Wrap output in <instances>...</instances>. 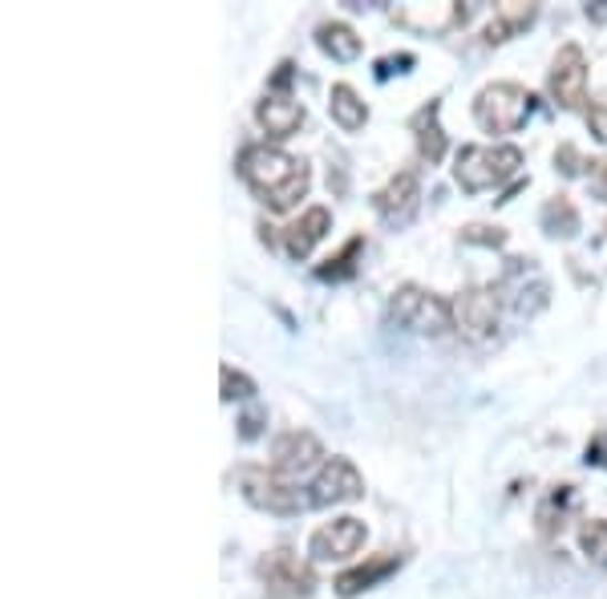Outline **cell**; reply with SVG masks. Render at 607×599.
Masks as SVG:
<instances>
[{
	"instance_id": "11",
	"label": "cell",
	"mask_w": 607,
	"mask_h": 599,
	"mask_svg": "<svg viewBox=\"0 0 607 599\" xmlns=\"http://www.w3.org/2000/svg\"><path fill=\"white\" fill-rule=\"evenodd\" d=\"M320 458H325V450H320L316 434H308V430H288V434H280L276 446H271V471L288 482L308 474Z\"/></svg>"
},
{
	"instance_id": "21",
	"label": "cell",
	"mask_w": 607,
	"mask_h": 599,
	"mask_svg": "<svg viewBox=\"0 0 607 599\" xmlns=\"http://www.w3.org/2000/svg\"><path fill=\"white\" fill-rule=\"evenodd\" d=\"M543 231H547V236H575V231H579V211H575V203L563 199V195L547 199V207H543Z\"/></svg>"
},
{
	"instance_id": "1",
	"label": "cell",
	"mask_w": 607,
	"mask_h": 599,
	"mask_svg": "<svg viewBox=\"0 0 607 599\" xmlns=\"http://www.w3.org/2000/svg\"><path fill=\"white\" fill-rule=\"evenodd\" d=\"M239 178L268 203L271 211H288L296 199L308 195V183H312L308 163L292 158L280 146H268V142H256L239 154Z\"/></svg>"
},
{
	"instance_id": "14",
	"label": "cell",
	"mask_w": 607,
	"mask_h": 599,
	"mask_svg": "<svg viewBox=\"0 0 607 599\" xmlns=\"http://www.w3.org/2000/svg\"><path fill=\"white\" fill-rule=\"evenodd\" d=\"M256 118L259 126L268 130V138H292L296 130L304 126V106L288 94H268L256 106Z\"/></svg>"
},
{
	"instance_id": "22",
	"label": "cell",
	"mask_w": 607,
	"mask_h": 599,
	"mask_svg": "<svg viewBox=\"0 0 607 599\" xmlns=\"http://www.w3.org/2000/svg\"><path fill=\"white\" fill-rule=\"evenodd\" d=\"M361 247H364V239H361V236L349 239V244H344V251L328 259V264H325L320 271H316V276H320V280H344V276H352V259L361 256Z\"/></svg>"
},
{
	"instance_id": "5",
	"label": "cell",
	"mask_w": 607,
	"mask_h": 599,
	"mask_svg": "<svg viewBox=\"0 0 607 599\" xmlns=\"http://www.w3.org/2000/svg\"><path fill=\"white\" fill-rule=\"evenodd\" d=\"M239 490L251 506L268 510V515H296L300 506H308V494L296 490V482L280 478L276 471H259V466H244L235 474Z\"/></svg>"
},
{
	"instance_id": "18",
	"label": "cell",
	"mask_w": 607,
	"mask_h": 599,
	"mask_svg": "<svg viewBox=\"0 0 607 599\" xmlns=\"http://www.w3.org/2000/svg\"><path fill=\"white\" fill-rule=\"evenodd\" d=\"M393 17L401 24H409V29H421V33H442V29H450L462 17V9H457L454 0H442V4H401Z\"/></svg>"
},
{
	"instance_id": "20",
	"label": "cell",
	"mask_w": 607,
	"mask_h": 599,
	"mask_svg": "<svg viewBox=\"0 0 607 599\" xmlns=\"http://www.w3.org/2000/svg\"><path fill=\"white\" fill-rule=\"evenodd\" d=\"M316 45L325 49L328 58H337V61L361 58V37L352 33L344 21H325L320 24V29H316Z\"/></svg>"
},
{
	"instance_id": "30",
	"label": "cell",
	"mask_w": 607,
	"mask_h": 599,
	"mask_svg": "<svg viewBox=\"0 0 607 599\" xmlns=\"http://www.w3.org/2000/svg\"><path fill=\"white\" fill-rule=\"evenodd\" d=\"M288 82H292V61H284L280 73H276V85H288Z\"/></svg>"
},
{
	"instance_id": "17",
	"label": "cell",
	"mask_w": 607,
	"mask_h": 599,
	"mask_svg": "<svg viewBox=\"0 0 607 599\" xmlns=\"http://www.w3.org/2000/svg\"><path fill=\"white\" fill-rule=\"evenodd\" d=\"M535 4L531 0H503L498 9H494V21L486 24V45H503L506 37L523 33V29H531V21H535Z\"/></svg>"
},
{
	"instance_id": "29",
	"label": "cell",
	"mask_w": 607,
	"mask_h": 599,
	"mask_svg": "<svg viewBox=\"0 0 607 599\" xmlns=\"http://www.w3.org/2000/svg\"><path fill=\"white\" fill-rule=\"evenodd\" d=\"M555 163H563V175H575L579 171V154H575V146H559V154H555Z\"/></svg>"
},
{
	"instance_id": "3",
	"label": "cell",
	"mask_w": 607,
	"mask_h": 599,
	"mask_svg": "<svg viewBox=\"0 0 607 599\" xmlns=\"http://www.w3.org/2000/svg\"><path fill=\"white\" fill-rule=\"evenodd\" d=\"M535 114V94L518 82H494L474 97V118L491 134H514Z\"/></svg>"
},
{
	"instance_id": "15",
	"label": "cell",
	"mask_w": 607,
	"mask_h": 599,
	"mask_svg": "<svg viewBox=\"0 0 607 599\" xmlns=\"http://www.w3.org/2000/svg\"><path fill=\"white\" fill-rule=\"evenodd\" d=\"M413 203H418V171H398V175L373 195L377 215H385V219H405V215L413 211Z\"/></svg>"
},
{
	"instance_id": "25",
	"label": "cell",
	"mask_w": 607,
	"mask_h": 599,
	"mask_svg": "<svg viewBox=\"0 0 607 599\" xmlns=\"http://www.w3.org/2000/svg\"><path fill=\"white\" fill-rule=\"evenodd\" d=\"M462 244L503 247L506 244V231H503V227H482V224H474V227H466V231H462Z\"/></svg>"
},
{
	"instance_id": "7",
	"label": "cell",
	"mask_w": 607,
	"mask_h": 599,
	"mask_svg": "<svg viewBox=\"0 0 607 599\" xmlns=\"http://www.w3.org/2000/svg\"><path fill=\"white\" fill-rule=\"evenodd\" d=\"M450 312H454V329L462 337L482 341L498 324V292L494 288H466V292H457L450 300Z\"/></svg>"
},
{
	"instance_id": "26",
	"label": "cell",
	"mask_w": 607,
	"mask_h": 599,
	"mask_svg": "<svg viewBox=\"0 0 607 599\" xmlns=\"http://www.w3.org/2000/svg\"><path fill=\"white\" fill-rule=\"evenodd\" d=\"M587 126L599 142H607V90L591 97V110H587Z\"/></svg>"
},
{
	"instance_id": "28",
	"label": "cell",
	"mask_w": 607,
	"mask_h": 599,
	"mask_svg": "<svg viewBox=\"0 0 607 599\" xmlns=\"http://www.w3.org/2000/svg\"><path fill=\"white\" fill-rule=\"evenodd\" d=\"M264 417H268V413L259 410V405H256V410H247L244 417H239V434H244V437H256L259 425H264Z\"/></svg>"
},
{
	"instance_id": "12",
	"label": "cell",
	"mask_w": 607,
	"mask_h": 599,
	"mask_svg": "<svg viewBox=\"0 0 607 599\" xmlns=\"http://www.w3.org/2000/svg\"><path fill=\"white\" fill-rule=\"evenodd\" d=\"M332 231V215L328 207H308V211L296 219V224L284 227V251L292 259H308L312 256V247Z\"/></svg>"
},
{
	"instance_id": "4",
	"label": "cell",
	"mask_w": 607,
	"mask_h": 599,
	"mask_svg": "<svg viewBox=\"0 0 607 599\" xmlns=\"http://www.w3.org/2000/svg\"><path fill=\"white\" fill-rule=\"evenodd\" d=\"M389 317L413 332H430V337H442V332L454 329V312H450V304H445L442 296L418 288V283H401L398 292H393V300H389Z\"/></svg>"
},
{
	"instance_id": "6",
	"label": "cell",
	"mask_w": 607,
	"mask_h": 599,
	"mask_svg": "<svg viewBox=\"0 0 607 599\" xmlns=\"http://www.w3.org/2000/svg\"><path fill=\"white\" fill-rule=\"evenodd\" d=\"M547 90L563 110H575L587 102V58L575 41L572 45H563L559 53H555V61H551Z\"/></svg>"
},
{
	"instance_id": "10",
	"label": "cell",
	"mask_w": 607,
	"mask_h": 599,
	"mask_svg": "<svg viewBox=\"0 0 607 599\" xmlns=\"http://www.w3.org/2000/svg\"><path fill=\"white\" fill-rule=\"evenodd\" d=\"M259 579H264V588L276 591V596H308L312 591V567L300 564L292 551H268L259 559Z\"/></svg>"
},
{
	"instance_id": "23",
	"label": "cell",
	"mask_w": 607,
	"mask_h": 599,
	"mask_svg": "<svg viewBox=\"0 0 607 599\" xmlns=\"http://www.w3.org/2000/svg\"><path fill=\"white\" fill-rule=\"evenodd\" d=\"M219 381H223V401L256 397V381H251L247 373H239V369H232V364H223L219 369Z\"/></svg>"
},
{
	"instance_id": "24",
	"label": "cell",
	"mask_w": 607,
	"mask_h": 599,
	"mask_svg": "<svg viewBox=\"0 0 607 599\" xmlns=\"http://www.w3.org/2000/svg\"><path fill=\"white\" fill-rule=\"evenodd\" d=\"M579 547H584V555L591 559V564L607 567V518H599V523L584 527V535H579Z\"/></svg>"
},
{
	"instance_id": "16",
	"label": "cell",
	"mask_w": 607,
	"mask_h": 599,
	"mask_svg": "<svg viewBox=\"0 0 607 599\" xmlns=\"http://www.w3.org/2000/svg\"><path fill=\"white\" fill-rule=\"evenodd\" d=\"M438 114H442V106H438V102H430V106H421L418 114H413V122H409V130H413V142H418V154L430 166L445 158V134H442V122H438Z\"/></svg>"
},
{
	"instance_id": "19",
	"label": "cell",
	"mask_w": 607,
	"mask_h": 599,
	"mask_svg": "<svg viewBox=\"0 0 607 599\" xmlns=\"http://www.w3.org/2000/svg\"><path fill=\"white\" fill-rule=\"evenodd\" d=\"M328 114H332V122H337L340 130H349V134L369 122V106H364L361 94L344 82L332 85V94H328Z\"/></svg>"
},
{
	"instance_id": "8",
	"label": "cell",
	"mask_w": 607,
	"mask_h": 599,
	"mask_svg": "<svg viewBox=\"0 0 607 599\" xmlns=\"http://www.w3.org/2000/svg\"><path fill=\"white\" fill-rule=\"evenodd\" d=\"M308 506H337V503H352V498H361L364 494V478L361 471L352 466L349 458H328L320 466V474L312 478L308 486Z\"/></svg>"
},
{
	"instance_id": "2",
	"label": "cell",
	"mask_w": 607,
	"mask_h": 599,
	"mask_svg": "<svg viewBox=\"0 0 607 599\" xmlns=\"http://www.w3.org/2000/svg\"><path fill=\"white\" fill-rule=\"evenodd\" d=\"M523 151L518 146H462L454 158V178L462 190H491L503 187L518 175Z\"/></svg>"
},
{
	"instance_id": "27",
	"label": "cell",
	"mask_w": 607,
	"mask_h": 599,
	"mask_svg": "<svg viewBox=\"0 0 607 599\" xmlns=\"http://www.w3.org/2000/svg\"><path fill=\"white\" fill-rule=\"evenodd\" d=\"M591 171H587V178H591V190H596L599 199L607 203V158H596V163H587Z\"/></svg>"
},
{
	"instance_id": "13",
	"label": "cell",
	"mask_w": 607,
	"mask_h": 599,
	"mask_svg": "<svg viewBox=\"0 0 607 599\" xmlns=\"http://www.w3.org/2000/svg\"><path fill=\"white\" fill-rule=\"evenodd\" d=\"M401 567V555L398 551H381V555H373L369 564H357V567H349V571H340L337 576V596L340 599H352V596H361V591H369V588H377L385 576H393Z\"/></svg>"
},
{
	"instance_id": "9",
	"label": "cell",
	"mask_w": 607,
	"mask_h": 599,
	"mask_svg": "<svg viewBox=\"0 0 607 599\" xmlns=\"http://www.w3.org/2000/svg\"><path fill=\"white\" fill-rule=\"evenodd\" d=\"M364 539H369V530H364L361 518L340 515L332 518V523H325L320 530H312L308 551H312V559H320V564H332V559H349V555L361 551Z\"/></svg>"
}]
</instances>
